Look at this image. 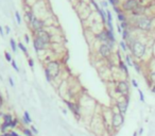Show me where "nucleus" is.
<instances>
[{
	"label": "nucleus",
	"mask_w": 155,
	"mask_h": 136,
	"mask_svg": "<svg viewBox=\"0 0 155 136\" xmlns=\"http://www.w3.org/2000/svg\"><path fill=\"white\" fill-rule=\"evenodd\" d=\"M126 45H128V48H129L130 52H131V55L134 57L135 61L140 62V61L143 60V57L147 55L148 44L144 41H142L140 37H138V36L133 34L126 41Z\"/></svg>",
	"instance_id": "nucleus-1"
},
{
	"label": "nucleus",
	"mask_w": 155,
	"mask_h": 136,
	"mask_svg": "<svg viewBox=\"0 0 155 136\" xmlns=\"http://www.w3.org/2000/svg\"><path fill=\"white\" fill-rule=\"evenodd\" d=\"M129 21L135 31H140L143 33H150L154 30V18L149 15L140 17H133L129 15Z\"/></svg>",
	"instance_id": "nucleus-2"
},
{
	"label": "nucleus",
	"mask_w": 155,
	"mask_h": 136,
	"mask_svg": "<svg viewBox=\"0 0 155 136\" xmlns=\"http://www.w3.org/2000/svg\"><path fill=\"white\" fill-rule=\"evenodd\" d=\"M45 68L49 71L50 76L52 77V80H56L58 78L61 76V71H62V64L61 61L59 60H51V61H48Z\"/></svg>",
	"instance_id": "nucleus-3"
},
{
	"label": "nucleus",
	"mask_w": 155,
	"mask_h": 136,
	"mask_svg": "<svg viewBox=\"0 0 155 136\" xmlns=\"http://www.w3.org/2000/svg\"><path fill=\"white\" fill-rule=\"evenodd\" d=\"M115 93L119 97H126L130 96V83L128 80H119L115 84Z\"/></svg>",
	"instance_id": "nucleus-4"
},
{
	"label": "nucleus",
	"mask_w": 155,
	"mask_h": 136,
	"mask_svg": "<svg viewBox=\"0 0 155 136\" xmlns=\"http://www.w3.org/2000/svg\"><path fill=\"white\" fill-rule=\"evenodd\" d=\"M124 117H126V116L118 112L117 109H116V111H113V116H112V122H111L112 130H114L115 132H117L120 128L124 124V120H126Z\"/></svg>",
	"instance_id": "nucleus-5"
},
{
	"label": "nucleus",
	"mask_w": 155,
	"mask_h": 136,
	"mask_svg": "<svg viewBox=\"0 0 155 136\" xmlns=\"http://www.w3.org/2000/svg\"><path fill=\"white\" fill-rule=\"evenodd\" d=\"M141 4H142L141 0H126V1L121 2L120 8H121V10H122L124 13L131 14L133 11H135V10L137 9L139 6H141Z\"/></svg>",
	"instance_id": "nucleus-6"
},
{
	"label": "nucleus",
	"mask_w": 155,
	"mask_h": 136,
	"mask_svg": "<svg viewBox=\"0 0 155 136\" xmlns=\"http://www.w3.org/2000/svg\"><path fill=\"white\" fill-rule=\"evenodd\" d=\"M63 101H64V103L66 104V107H68V109L72 113L73 116H74L76 119L82 118V109H81L79 102H73V101L67 100V99H64Z\"/></svg>",
	"instance_id": "nucleus-7"
},
{
	"label": "nucleus",
	"mask_w": 155,
	"mask_h": 136,
	"mask_svg": "<svg viewBox=\"0 0 155 136\" xmlns=\"http://www.w3.org/2000/svg\"><path fill=\"white\" fill-rule=\"evenodd\" d=\"M129 104H130V96L120 97V99H117L116 102H115V109H117L119 113H121L122 115L126 116L128 109H129Z\"/></svg>",
	"instance_id": "nucleus-8"
},
{
	"label": "nucleus",
	"mask_w": 155,
	"mask_h": 136,
	"mask_svg": "<svg viewBox=\"0 0 155 136\" xmlns=\"http://www.w3.org/2000/svg\"><path fill=\"white\" fill-rule=\"evenodd\" d=\"M114 50L107 44H99L97 48V53L103 60H109L113 55Z\"/></svg>",
	"instance_id": "nucleus-9"
},
{
	"label": "nucleus",
	"mask_w": 155,
	"mask_h": 136,
	"mask_svg": "<svg viewBox=\"0 0 155 136\" xmlns=\"http://www.w3.org/2000/svg\"><path fill=\"white\" fill-rule=\"evenodd\" d=\"M28 25H29V28L31 29V31H32L33 33L37 32V31H41V30H43V29H46V27H47L44 19H41V18H38L37 16L33 17L32 19H31V21L28 22Z\"/></svg>",
	"instance_id": "nucleus-10"
},
{
	"label": "nucleus",
	"mask_w": 155,
	"mask_h": 136,
	"mask_svg": "<svg viewBox=\"0 0 155 136\" xmlns=\"http://www.w3.org/2000/svg\"><path fill=\"white\" fill-rule=\"evenodd\" d=\"M33 37H37V39H39L41 41L46 43V44L51 45L53 34L52 33H50L47 29H43V30H41V31H37V32L33 33Z\"/></svg>",
	"instance_id": "nucleus-11"
},
{
	"label": "nucleus",
	"mask_w": 155,
	"mask_h": 136,
	"mask_svg": "<svg viewBox=\"0 0 155 136\" xmlns=\"http://www.w3.org/2000/svg\"><path fill=\"white\" fill-rule=\"evenodd\" d=\"M49 47L50 45L44 43V41H41L37 37H33V48L36 51V53H39L41 51H46Z\"/></svg>",
	"instance_id": "nucleus-12"
},
{
	"label": "nucleus",
	"mask_w": 155,
	"mask_h": 136,
	"mask_svg": "<svg viewBox=\"0 0 155 136\" xmlns=\"http://www.w3.org/2000/svg\"><path fill=\"white\" fill-rule=\"evenodd\" d=\"M147 11H148V6H144V4H141L137 8V9L133 11V12L130 14V16H133V17H140V16H144L147 14Z\"/></svg>",
	"instance_id": "nucleus-13"
},
{
	"label": "nucleus",
	"mask_w": 155,
	"mask_h": 136,
	"mask_svg": "<svg viewBox=\"0 0 155 136\" xmlns=\"http://www.w3.org/2000/svg\"><path fill=\"white\" fill-rule=\"evenodd\" d=\"M95 39H97V41H99L100 44H107L108 41V39H107V36H106V34H105V31H104V28H103L100 32H98V33H96L95 34Z\"/></svg>",
	"instance_id": "nucleus-14"
},
{
	"label": "nucleus",
	"mask_w": 155,
	"mask_h": 136,
	"mask_svg": "<svg viewBox=\"0 0 155 136\" xmlns=\"http://www.w3.org/2000/svg\"><path fill=\"white\" fill-rule=\"evenodd\" d=\"M118 68H119V70L121 71L126 77H129V67H128V65H126V62H124L123 60L118 61Z\"/></svg>",
	"instance_id": "nucleus-15"
},
{
	"label": "nucleus",
	"mask_w": 155,
	"mask_h": 136,
	"mask_svg": "<svg viewBox=\"0 0 155 136\" xmlns=\"http://www.w3.org/2000/svg\"><path fill=\"white\" fill-rule=\"evenodd\" d=\"M148 85L150 87L155 85V70H149L148 72Z\"/></svg>",
	"instance_id": "nucleus-16"
},
{
	"label": "nucleus",
	"mask_w": 155,
	"mask_h": 136,
	"mask_svg": "<svg viewBox=\"0 0 155 136\" xmlns=\"http://www.w3.org/2000/svg\"><path fill=\"white\" fill-rule=\"evenodd\" d=\"M33 17H35V13H34V10L32 9H28V10H25V18L27 19L28 22L31 21Z\"/></svg>",
	"instance_id": "nucleus-17"
},
{
	"label": "nucleus",
	"mask_w": 155,
	"mask_h": 136,
	"mask_svg": "<svg viewBox=\"0 0 155 136\" xmlns=\"http://www.w3.org/2000/svg\"><path fill=\"white\" fill-rule=\"evenodd\" d=\"M97 13L99 14L100 18H101V20H102V22L105 25L106 24V10L103 9V8H100V9L97 11Z\"/></svg>",
	"instance_id": "nucleus-18"
},
{
	"label": "nucleus",
	"mask_w": 155,
	"mask_h": 136,
	"mask_svg": "<svg viewBox=\"0 0 155 136\" xmlns=\"http://www.w3.org/2000/svg\"><path fill=\"white\" fill-rule=\"evenodd\" d=\"M22 121H24V123L25 124H31L32 123V118H31V116H30V114H29V112L28 111H25L24 112V117H22Z\"/></svg>",
	"instance_id": "nucleus-19"
},
{
	"label": "nucleus",
	"mask_w": 155,
	"mask_h": 136,
	"mask_svg": "<svg viewBox=\"0 0 155 136\" xmlns=\"http://www.w3.org/2000/svg\"><path fill=\"white\" fill-rule=\"evenodd\" d=\"M117 19H118V22H124V21H128L129 20V15H126V13L122 12V13H120V14L117 15Z\"/></svg>",
	"instance_id": "nucleus-20"
},
{
	"label": "nucleus",
	"mask_w": 155,
	"mask_h": 136,
	"mask_svg": "<svg viewBox=\"0 0 155 136\" xmlns=\"http://www.w3.org/2000/svg\"><path fill=\"white\" fill-rule=\"evenodd\" d=\"M13 119H14V117H13L12 114H10V113H6L4 116H3L2 120H3V122H8V123L11 124L13 121Z\"/></svg>",
	"instance_id": "nucleus-21"
},
{
	"label": "nucleus",
	"mask_w": 155,
	"mask_h": 136,
	"mask_svg": "<svg viewBox=\"0 0 155 136\" xmlns=\"http://www.w3.org/2000/svg\"><path fill=\"white\" fill-rule=\"evenodd\" d=\"M133 61H134V60L132 59L131 54L126 53V56H124V62H126V64L128 65V67H133Z\"/></svg>",
	"instance_id": "nucleus-22"
},
{
	"label": "nucleus",
	"mask_w": 155,
	"mask_h": 136,
	"mask_svg": "<svg viewBox=\"0 0 155 136\" xmlns=\"http://www.w3.org/2000/svg\"><path fill=\"white\" fill-rule=\"evenodd\" d=\"M133 67L135 68V70L137 74H141V65H140V62H138V61H133Z\"/></svg>",
	"instance_id": "nucleus-23"
},
{
	"label": "nucleus",
	"mask_w": 155,
	"mask_h": 136,
	"mask_svg": "<svg viewBox=\"0 0 155 136\" xmlns=\"http://www.w3.org/2000/svg\"><path fill=\"white\" fill-rule=\"evenodd\" d=\"M10 46H11V49H12L13 52H17V43L15 41L14 39H10Z\"/></svg>",
	"instance_id": "nucleus-24"
},
{
	"label": "nucleus",
	"mask_w": 155,
	"mask_h": 136,
	"mask_svg": "<svg viewBox=\"0 0 155 136\" xmlns=\"http://www.w3.org/2000/svg\"><path fill=\"white\" fill-rule=\"evenodd\" d=\"M119 46L120 48H121V50L123 51V52H128V50H129V48H128V45H126V41H121L119 43Z\"/></svg>",
	"instance_id": "nucleus-25"
},
{
	"label": "nucleus",
	"mask_w": 155,
	"mask_h": 136,
	"mask_svg": "<svg viewBox=\"0 0 155 136\" xmlns=\"http://www.w3.org/2000/svg\"><path fill=\"white\" fill-rule=\"evenodd\" d=\"M108 2V4H111L113 8L114 6H120V4H121V1L120 0H106Z\"/></svg>",
	"instance_id": "nucleus-26"
},
{
	"label": "nucleus",
	"mask_w": 155,
	"mask_h": 136,
	"mask_svg": "<svg viewBox=\"0 0 155 136\" xmlns=\"http://www.w3.org/2000/svg\"><path fill=\"white\" fill-rule=\"evenodd\" d=\"M44 72H45V77H46V80H47V82H48V83H52V82H53L52 77L50 76L49 71H48L47 69H46V68H44Z\"/></svg>",
	"instance_id": "nucleus-27"
},
{
	"label": "nucleus",
	"mask_w": 155,
	"mask_h": 136,
	"mask_svg": "<svg viewBox=\"0 0 155 136\" xmlns=\"http://www.w3.org/2000/svg\"><path fill=\"white\" fill-rule=\"evenodd\" d=\"M17 47L19 48V49H20V50L22 51V52H24V53L26 54V55H28V49H27V47L25 46L24 44H22V43H18V44H17Z\"/></svg>",
	"instance_id": "nucleus-28"
},
{
	"label": "nucleus",
	"mask_w": 155,
	"mask_h": 136,
	"mask_svg": "<svg viewBox=\"0 0 155 136\" xmlns=\"http://www.w3.org/2000/svg\"><path fill=\"white\" fill-rule=\"evenodd\" d=\"M22 133H24V136H35L33 134L32 131H31V129H28V128L22 129Z\"/></svg>",
	"instance_id": "nucleus-29"
},
{
	"label": "nucleus",
	"mask_w": 155,
	"mask_h": 136,
	"mask_svg": "<svg viewBox=\"0 0 155 136\" xmlns=\"http://www.w3.org/2000/svg\"><path fill=\"white\" fill-rule=\"evenodd\" d=\"M18 124H19V120H18V118H15L14 117L12 123H11V130H15L18 127Z\"/></svg>",
	"instance_id": "nucleus-30"
},
{
	"label": "nucleus",
	"mask_w": 155,
	"mask_h": 136,
	"mask_svg": "<svg viewBox=\"0 0 155 136\" xmlns=\"http://www.w3.org/2000/svg\"><path fill=\"white\" fill-rule=\"evenodd\" d=\"M15 18H16V21H17L18 25H21V17H20V14H19V12H15Z\"/></svg>",
	"instance_id": "nucleus-31"
},
{
	"label": "nucleus",
	"mask_w": 155,
	"mask_h": 136,
	"mask_svg": "<svg viewBox=\"0 0 155 136\" xmlns=\"http://www.w3.org/2000/svg\"><path fill=\"white\" fill-rule=\"evenodd\" d=\"M4 56H6V60L8 61V62H12V61H13L12 55H11V53H9L8 51H6V52H4Z\"/></svg>",
	"instance_id": "nucleus-32"
},
{
	"label": "nucleus",
	"mask_w": 155,
	"mask_h": 136,
	"mask_svg": "<svg viewBox=\"0 0 155 136\" xmlns=\"http://www.w3.org/2000/svg\"><path fill=\"white\" fill-rule=\"evenodd\" d=\"M138 95H139V99H140L141 102H144V95H143V92L141 89H138Z\"/></svg>",
	"instance_id": "nucleus-33"
},
{
	"label": "nucleus",
	"mask_w": 155,
	"mask_h": 136,
	"mask_svg": "<svg viewBox=\"0 0 155 136\" xmlns=\"http://www.w3.org/2000/svg\"><path fill=\"white\" fill-rule=\"evenodd\" d=\"M100 4H101V8H103V9H107V6H108V2L106 1V0H102L101 2H100Z\"/></svg>",
	"instance_id": "nucleus-34"
},
{
	"label": "nucleus",
	"mask_w": 155,
	"mask_h": 136,
	"mask_svg": "<svg viewBox=\"0 0 155 136\" xmlns=\"http://www.w3.org/2000/svg\"><path fill=\"white\" fill-rule=\"evenodd\" d=\"M11 64H12V67L14 68V70L17 71V72H19V67L17 66V64H16V62H15L14 60H13L12 62H11Z\"/></svg>",
	"instance_id": "nucleus-35"
},
{
	"label": "nucleus",
	"mask_w": 155,
	"mask_h": 136,
	"mask_svg": "<svg viewBox=\"0 0 155 136\" xmlns=\"http://www.w3.org/2000/svg\"><path fill=\"white\" fill-rule=\"evenodd\" d=\"M28 64H29V66H30V68H31V69H33V68H34V61H33V59L29 57V59H28Z\"/></svg>",
	"instance_id": "nucleus-36"
},
{
	"label": "nucleus",
	"mask_w": 155,
	"mask_h": 136,
	"mask_svg": "<svg viewBox=\"0 0 155 136\" xmlns=\"http://www.w3.org/2000/svg\"><path fill=\"white\" fill-rule=\"evenodd\" d=\"M113 9H114V11H115V13H116V14H120V13H122L123 11L122 10H121V8H120V6H114V8H113Z\"/></svg>",
	"instance_id": "nucleus-37"
},
{
	"label": "nucleus",
	"mask_w": 155,
	"mask_h": 136,
	"mask_svg": "<svg viewBox=\"0 0 155 136\" xmlns=\"http://www.w3.org/2000/svg\"><path fill=\"white\" fill-rule=\"evenodd\" d=\"M131 83H132V85H133V87H135V88H138V82L135 79H132L131 80Z\"/></svg>",
	"instance_id": "nucleus-38"
},
{
	"label": "nucleus",
	"mask_w": 155,
	"mask_h": 136,
	"mask_svg": "<svg viewBox=\"0 0 155 136\" xmlns=\"http://www.w3.org/2000/svg\"><path fill=\"white\" fill-rule=\"evenodd\" d=\"M30 129H31V131H32V132H33V134H34V135H35V136L38 134L37 129H36V128L34 127V125H31V128H30Z\"/></svg>",
	"instance_id": "nucleus-39"
},
{
	"label": "nucleus",
	"mask_w": 155,
	"mask_h": 136,
	"mask_svg": "<svg viewBox=\"0 0 155 136\" xmlns=\"http://www.w3.org/2000/svg\"><path fill=\"white\" fill-rule=\"evenodd\" d=\"M9 134H10V136H20L19 134L17 133V132H15L14 130H10L9 131Z\"/></svg>",
	"instance_id": "nucleus-40"
},
{
	"label": "nucleus",
	"mask_w": 155,
	"mask_h": 136,
	"mask_svg": "<svg viewBox=\"0 0 155 136\" xmlns=\"http://www.w3.org/2000/svg\"><path fill=\"white\" fill-rule=\"evenodd\" d=\"M3 103H4V100H3V97L1 95V93H0V111H1V107H2Z\"/></svg>",
	"instance_id": "nucleus-41"
},
{
	"label": "nucleus",
	"mask_w": 155,
	"mask_h": 136,
	"mask_svg": "<svg viewBox=\"0 0 155 136\" xmlns=\"http://www.w3.org/2000/svg\"><path fill=\"white\" fill-rule=\"evenodd\" d=\"M9 83H10V85L12 86V87H14V86H15L14 80H13V78H12V77H9Z\"/></svg>",
	"instance_id": "nucleus-42"
},
{
	"label": "nucleus",
	"mask_w": 155,
	"mask_h": 136,
	"mask_svg": "<svg viewBox=\"0 0 155 136\" xmlns=\"http://www.w3.org/2000/svg\"><path fill=\"white\" fill-rule=\"evenodd\" d=\"M117 31H118L119 34H122V28H121V26H120L119 22H118V25H117Z\"/></svg>",
	"instance_id": "nucleus-43"
},
{
	"label": "nucleus",
	"mask_w": 155,
	"mask_h": 136,
	"mask_svg": "<svg viewBox=\"0 0 155 136\" xmlns=\"http://www.w3.org/2000/svg\"><path fill=\"white\" fill-rule=\"evenodd\" d=\"M24 39H25V41H26V44H29L30 43V37L28 34H26V35L24 36Z\"/></svg>",
	"instance_id": "nucleus-44"
},
{
	"label": "nucleus",
	"mask_w": 155,
	"mask_h": 136,
	"mask_svg": "<svg viewBox=\"0 0 155 136\" xmlns=\"http://www.w3.org/2000/svg\"><path fill=\"white\" fill-rule=\"evenodd\" d=\"M137 132H138V135L141 136V135H142V134H143V128H142V127L139 128V130H138Z\"/></svg>",
	"instance_id": "nucleus-45"
},
{
	"label": "nucleus",
	"mask_w": 155,
	"mask_h": 136,
	"mask_svg": "<svg viewBox=\"0 0 155 136\" xmlns=\"http://www.w3.org/2000/svg\"><path fill=\"white\" fill-rule=\"evenodd\" d=\"M0 35L2 36H4V32H3V29H2V27H1V26H0Z\"/></svg>",
	"instance_id": "nucleus-46"
},
{
	"label": "nucleus",
	"mask_w": 155,
	"mask_h": 136,
	"mask_svg": "<svg viewBox=\"0 0 155 136\" xmlns=\"http://www.w3.org/2000/svg\"><path fill=\"white\" fill-rule=\"evenodd\" d=\"M4 28H6V32L8 33V34H9V33L11 32V29H10V27H9V26H6Z\"/></svg>",
	"instance_id": "nucleus-47"
},
{
	"label": "nucleus",
	"mask_w": 155,
	"mask_h": 136,
	"mask_svg": "<svg viewBox=\"0 0 155 136\" xmlns=\"http://www.w3.org/2000/svg\"><path fill=\"white\" fill-rule=\"evenodd\" d=\"M150 90L153 93V94H155V85H152L151 87H150Z\"/></svg>",
	"instance_id": "nucleus-48"
},
{
	"label": "nucleus",
	"mask_w": 155,
	"mask_h": 136,
	"mask_svg": "<svg viewBox=\"0 0 155 136\" xmlns=\"http://www.w3.org/2000/svg\"><path fill=\"white\" fill-rule=\"evenodd\" d=\"M62 112H63V114H64V115H67V114H68L67 109H62Z\"/></svg>",
	"instance_id": "nucleus-49"
},
{
	"label": "nucleus",
	"mask_w": 155,
	"mask_h": 136,
	"mask_svg": "<svg viewBox=\"0 0 155 136\" xmlns=\"http://www.w3.org/2000/svg\"><path fill=\"white\" fill-rule=\"evenodd\" d=\"M4 114H6V113H3V112H1V111H0V118H3Z\"/></svg>",
	"instance_id": "nucleus-50"
},
{
	"label": "nucleus",
	"mask_w": 155,
	"mask_h": 136,
	"mask_svg": "<svg viewBox=\"0 0 155 136\" xmlns=\"http://www.w3.org/2000/svg\"><path fill=\"white\" fill-rule=\"evenodd\" d=\"M133 136H139V135H138V132H137V131H135L134 133H133Z\"/></svg>",
	"instance_id": "nucleus-51"
},
{
	"label": "nucleus",
	"mask_w": 155,
	"mask_h": 136,
	"mask_svg": "<svg viewBox=\"0 0 155 136\" xmlns=\"http://www.w3.org/2000/svg\"><path fill=\"white\" fill-rule=\"evenodd\" d=\"M94 1H96V0H89V2H90V3H93Z\"/></svg>",
	"instance_id": "nucleus-52"
},
{
	"label": "nucleus",
	"mask_w": 155,
	"mask_h": 136,
	"mask_svg": "<svg viewBox=\"0 0 155 136\" xmlns=\"http://www.w3.org/2000/svg\"><path fill=\"white\" fill-rule=\"evenodd\" d=\"M120 1H121V2H123V1H126V0H120Z\"/></svg>",
	"instance_id": "nucleus-53"
}]
</instances>
